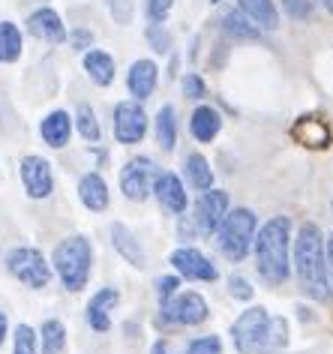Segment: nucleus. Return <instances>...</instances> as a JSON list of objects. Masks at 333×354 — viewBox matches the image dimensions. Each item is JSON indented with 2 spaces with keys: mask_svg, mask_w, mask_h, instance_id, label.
<instances>
[{
  "mask_svg": "<svg viewBox=\"0 0 333 354\" xmlns=\"http://www.w3.org/2000/svg\"><path fill=\"white\" fill-rule=\"evenodd\" d=\"M321 3H324V6H327V10H330V12H333V0H321Z\"/></svg>",
  "mask_w": 333,
  "mask_h": 354,
  "instance_id": "43",
  "label": "nucleus"
},
{
  "mask_svg": "<svg viewBox=\"0 0 333 354\" xmlns=\"http://www.w3.org/2000/svg\"><path fill=\"white\" fill-rule=\"evenodd\" d=\"M222 28H225V33H229V37H234V39H258V28H256V24H252L240 10H231L229 15H225Z\"/></svg>",
  "mask_w": 333,
  "mask_h": 354,
  "instance_id": "26",
  "label": "nucleus"
},
{
  "mask_svg": "<svg viewBox=\"0 0 333 354\" xmlns=\"http://www.w3.org/2000/svg\"><path fill=\"white\" fill-rule=\"evenodd\" d=\"M288 243H292V219L274 216L256 237L258 273L270 286H283L288 279Z\"/></svg>",
  "mask_w": 333,
  "mask_h": 354,
  "instance_id": "2",
  "label": "nucleus"
},
{
  "mask_svg": "<svg viewBox=\"0 0 333 354\" xmlns=\"http://www.w3.org/2000/svg\"><path fill=\"white\" fill-rule=\"evenodd\" d=\"M6 270L30 288H46L51 279V268H48L46 255L39 250H33V246H19V250H12L6 255Z\"/></svg>",
  "mask_w": 333,
  "mask_h": 354,
  "instance_id": "5",
  "label": "nucleus"
},
{
  "mask_svg": "<svg viewBox=\"0 0 333 354\" xmlns=\"http://www.w3.org/2000/svg\"><path fill=\"white\" fill-rule=\"evenodd\" d=\"M327 279L333 282V237L327 241Z\"/></svg>",
  "mask_w": 333,
  "mask_h": 354,
  "instance_id": "40",
  "label": "nucleus"
},
{
  "mask_svg": "<svg viewBox=\"0 0 333 354\" xmlns=\"http://www.w3.org/2000/svg\"><path fill=\"white\" fill-rule=\"evenodd\" d=\"M171 264H174V270H178L180 277H187V279H201V282H213L216 279V268L198 250L171 252Z\"/></svg>",
  "mask_w": 333,
  "mask_h": 354,
  "instance_id": "12",
  "label": "nucleus"
},
{
  "mask_svg": "<svg viewBox=\"0 0 333 354\" xmlns=\"http://www.w3.org/2000/svg\"><path fill=\"white\" fill-rule=\"evenodd\" d=\"M37 339L39 336L33 333L30 324H19L12 336V354H37Z\"/></svg>",
  "mask_w": 333,
  "mask_h": 354,
  "instance_id": "30",
  "label": "nucleus"
},
{
  "mask_svg": "<svg viewBox=\"0 0 333 354\" xmlns=\"http://www.w3.org/2000/svg\"><path fill=\"white\" fill-rule=\"evenodd\" d=\"M151 354H171V348H169V342H165V339H160V342H153V348H151Z\"/></svg>",
  "mask_w": 333,
  "mask_h": 354,
  "instance_id": "41",
  "label": "nucleus"
},
{
  "mask_svg": "<svg viewBox=\"0 0 333 354\" xmlns=\"http://www.w3.org/2000/svg\"><path fill=\"white\" fill-rule=\"evenodd\" d=\"M156 162L147 156H135L129 159L124 165V171H120V189H124V196L129 201H144L151 196V187L156 180Z\"/></svg>",
  "mask_w": 333,
  "mask_h": 354,
  "instance_id": "7",
  "label": "nucleus"
},
{
  "mask_svg": "<svg viewBox=\"0 0 333 354\" xmlns=\"http://www.w3.org/2000/svg\"><path fill=\"white\" fill-rule=\"evenodd\" d=\"M219 129H222V118L210 109V105H198L196 111H192L189 118V132L192 138L198 141H213L219 136Z\"/></svg>",
  "mask_w": 333,
  "mask_h": 354,
  "instance_id": "20",
  "label": "nucleus"
},
{
  "mask_svg": "<svg viewBox=\"0 0 333 354\" xmlns=\"http://www.w3.org/2000/svg\"><path fill=\"white\" fill-rule=\"evenodd\" d=\"M229 286H231V297H238V300H249L256 295V288H252L249 279H243V277H231Z\"/></svg>",
  "mask_w": 333,
  "mask_h": 354,
  "instance_id": "37",
  "label": "nucleus"
},
{
  "mask_svg": "<svg viewBox=\"0 0 333 354\" xmlns=\"http://www.w3.org/2000/svg\"><path fill=\"white\" fill-rule=\"evenodd\" d=\"M156 141L162 150H174V145H178V114L171 105H162L156 114Z\"/></svg>",
  "mask_w": 333,
  "mask_h": 354,
  "instance_id": "23",
  "label": "nucleus"
},
{
  "mask_svg": "<svg viewBox=\"0 0 333 354\" xmlns=\"http://www.w3.org/2000/svg\"><path fill=\"white\" fill-rule=\"evenodd\" d=\"M187 180L192 183L196 189H210V183H213V171H210L207 159L201 153H189L187 156Z\"/></svg>",
  "mask_w": 333,
  "mask_h": 354,
  "instance_id": "25",
  "label": "nucleus"
},
{
  "mask_svg": "<svg viewBox=\"0 0 333 354\" xmlns=\"http://www.w3.org/2000/svg\"><path fill=\"white\" fill-rule=\"evenodd\" d=\"M294 268L303 291L315 300L330 297V279H327V255H324V237L315 223H303L294 241Z\"/></svg>",
  "mask_w": 333,
  "mask_h": 354,
  "instance_id": "1",
  "label": "nucleus"
},
{
  "mask_svg": "<svg viewBox=\"0 0 333 354\" xmlns=\"http://www.w3.org/2000/svg\"><path fill=\"white\" fill-rule=\"evenodd\" d=\"M153 192L169 214H183V210H187V192H183V183H180L178 174H171V171L156 174Z\"/></svg>",
  "mask_w": 333,
  "mask_h": 354,
  "instance_id": "13",
  "label": "nucleus"
},
{
  "mask_svg": "<svg viewBox=\"0 0 333 354\" xmlns=\"http://www.w3.org/2000/svg\"><path fill=\"white\" fill-rule=\"evenodd\" d=\"M0 64H3V48H0Z\"/></svg>",
  "mask_w": 333,
  "mask_h": 354,
  "instance_id": "44",
  "label": "nucleus"
},
{
  "mask_svg": "<svg viewBox=\"0 0 333 354\" xmlns=\"http://www.w3.org/2000/svg\"><path fill=\"white\" fill-rule=\"evenodd\" d=\"M225 210H229V192H222V189H204V196H201L198 205H196V225H198V232L213 234L216 225L222 223Z\"/></svg>",
  "mask_w": 333,
  "mask_h": 354,
  "instance_id": "11",
  "label": "nucleus"
},
{
  "mask_svg": "<svg viewBox=\"0 0 333 354\" xmlns=\"http://www.w3.org/2000/svg\"><path fill=\"white\" fill-rule=\"evenodd\" d=\"M240 12L265 30L279 28V12H276L274 0H240Z\"/></svg>",
  "mask_w": 333,
  "mask_h": 354,
  "instance_id": "22",
  "label": "nucleus"
},
{
  "mask_svg": "<svg viewBox=\"0 0 333 354\" xmlns=\"http://www.w3.org/2000/svg\"><path fill=\"white\" fill-rule=\"evenodd\" d=\"M174 0H147V19H151L153 24H162L165 19H169Z\"/></svg>",
  "mask_w": 333,
  "mask_h": 354,
  "instance_id": "33",
  "label": "nucleus"
},
{
  "mask_svg": "<svg viewBox=\"0 0 333 354\" xmlns=\"http://www.w3.org/2000/svg\"><path fill=\"white\" fill-rule=\"evenodd\" d=\"M256 241V214L247 207H238L231 214L222 216V223L216 225V246L222 255H229L231 261L247 259L249 246Z\"/></svg>",
  "mask_w": 333,
  "mask_h": 354,
  "instance_id": "4",
  "label": "nucleus"
},
{
  "mask_svg": "<svg viewBox=\"0 0 333 354\" xmlns=\"http://www.w3.org/2000/svg\"><path fill=\"white\" fill-rule=\"evenodd\" d=\"M78 198H82V205L87 210H93V214H99V210L108 207V187H105V180L96 171L84 174L82 180H78Z\"/></svg>",
  "mask_w": 333,
  "mask_h": 354,
  "instance_id": "18",
  "label": "nucleus"
},
{
  "mask_svg": "<svg viewBox=\"0 0 333 354\" xmlns=\"http://www.w3.org/2000/svg\"><path fill=\"white\" fill-rule=\"evenodd\" d=\"M39 136L46 141L48 147H66L69 145V136H73V118L66 111H51L46 114V120L39 123Z\"/></svg>",
  "mask_w": 333,
  "mask_h": 354,
  "instance_id": "16",
  "label": "nucleus"
},
{
  "mask_svg": "<svg viewBox=\"0 0 333 354\" xmlns=\"http://www.w3.org/2000/svg\"><path fill=\"white\" fill-rule=\"evenodd\" d=\"M21 183L30 198H48L51 189H55V174H51L48 159L24 156L21 159Z\"/></svg>",
  "mask_w": 333,
  "mask_h": 354,
  "instance_id": "10",
  "label": "nucleus"
},
{
  "mask_svg": "<svg viewBox=\"0 0 333 354\" xmlns=\"http://www.w3.org/2000/svg\"><path fill=\"white\" fill-rule=\"evenodd\" d=\"M147 132V114L138 102L115 105V138L120 145H138Z\"/></svg>",
  "mask_w": 333,
  "mask_h": 354,
  "instance_id": "8",
  "label": "nucleus"
},
{
  "mask_svg": "<svg viewBox=\"0 0 333 354\" xmlns=\"http://www.w3.org/2000/svg\"><path fill=\"white\" fill-rule=\"evenodd\" d=\"M117 300H120L117 288H102L91 297V304H87V324L96 333H105L111 327V309L117 306Z\"/></svg>",
  "mask_w": 333,
  "mask_h": 354,
  "instance_id": "15",
  "label": "nucleus"
},
{
  "mask_svg": "<svg viewBox=\"0 0 333 354\" xmlns=\"http://www.w3.org/2000/svg\"><path fill=\"white\" fill-rule=\"evenodd\" d=\"M183 96H189V100H198V96H204V82H201L196 73H189L187 78H183Z\"/></svg>",
  "mask_w": 333,
  "mask_h": 354,
  "instance_id": "38",
  "label": "nucleus"
},
{
  "mask_svg": "<svg viewBox=\"0 0 333 354\" xmlns=\"http://www.w3.org/2000/svg\"><path fill=\"white\" fill-rule=\"evenodd\" d=\"M84 73L91 75L93 84L108 87L111 82H115V57H111L108 51H99V48L87 51L84 55Z\"/></svg>",
  "mask_w": 333,
  "mask_h": 354,
  "instance_id": "19",
  "label": "nucleus"
},
{
  "mask_svg": "<svg viewBox=\"0 0 333 354\" xmlns=\"http://www.w3.org/2000/svg\"><path fill=\"white\" fill-rule=\"evenodd\" d=\"M187 354H222V342L219 336H198L187 345Z\"/></svg>",
  "mask_w": 333,
  "mask_h": 354,
  "instance_id": "31",
  "label": "nucleus"
},
{
  "mask_svg": "<svg viewBox=\"0 0 333 354\" xmlns=\"http://www.w3.org/2000/svg\"><path fill=\"white\" fill-rule=\"evenodd\" d=\"M210 3H219V0H210Z\"/></svg>",
  "mask_w": 333,
  "mask_h": 354,
  "instance_id": "45",
  "label": "nucleus"
},
{
  "mask_svg": "<svg viewBox=\"0 0 333 354\" xmlns=\"http://www.w3.org/2000/svg\"><path fill=\"white\" fill-rule=\"evenodd\" d=\"M147 39H151L153 51H160V55H165V51L171 48V37L162 30V24H151V28H147Z\"/></svg>",
  "mask_w": 333,
  "mask_h": 354,
  "instance_id": "34",
  "label": "nucleus"
},
{
  "mask_svg": "<svg viewBox=\"0 0 333 354\" xmlns=\"http://www.w3.org/2000/svg\"><path fill=\"white\" fill-rule=\"evenodd\" d=\"M283 10L297 21H306L315 12V0H283Z\"/></svg>",
  "mask_w": 333,
  "mask_h": 354,
  "instance_id": "32",
  "label": "nucleus"
},
{
  "mask_svg": "<svg viewBox=\"0 0 333 354\" xmlns=\"http://www.w3.org/2000/svg\"><path fill=\"white\" fill-rule=\"evenodd\" d=\"M73 46H75L78 51H84L87 46H91V33H87V30H75V33H73Z\"/></svg>",
  "mask_w": 333,
  "mask_h": 354,
  "instance_id": "39",
  "label": "nucleus"
},
{
  "mask_svg": "<svg viewBox=\"0 0 333 354\" xmlns=\"http://www.w3.org/2000/svg\"><path fill=\"white\" fill-rule=\"evenodd\" d=\"M42 354H60L66 345V327L57 322V318H48L42 324Z\"/></svg>",
  "mask_w": 333,
  "mask_h": 354,
  "instance_id": "27",
  "label": "nucleus"
},
{
  "mask_svg": "<svg viewBox=\"0 0 333 354\" xmlns=\"http://www.w3.org/2000/svg\"><path fill=\"white\" fill-rule=\"evenodd\" d=\"M294 138L301 141V145H306V147H327V141H330V132H327V127H324L321 120H301L294 127Z\"/></svg>",
  "mask_w": 333,
  "mask_h": 354,
  "instance_id": "24",
  "label": "nucleus"
},
{
  "mask_svg": "<svg viewBox=\"0 0 333 354\" xmlns=\"http://www.w3.org/2000/svg\"><path fill=\"white\" fill-rule=\"evenodd\" d=\"M162 313L174 324H201L207 318V304L196 291H183V295H174L169 304H162Z\"/></svg>",
  "mask_w": 333,
  "mask_h": 354,
  "instance_id": "9",
  "label": "nucleus"
},
{
  "mask_svg": "<svg viewBox=\"0 0 333 354\" xmlns=\"http://www.w3.org/2000/svg\"><path fill=\"white\" fill-rule=\"evenodd\" d=\"M3 339H6V315L0 313V345H3Z\"/></svg>",
  "mask_w": 333,
  "mask_h": 354,
  "instance_id": "42",
  "label": "nucleus"
},
{
  "mask_svg": "<svg viewBox=\"0 0 333 354\" xmlns=\"http://www.w3.org/2000/svg\"><path fill=\"white\" fill-rule=\"evenodd\" d=\"M28 30H30V37H37L42 42H51V46H57V42H64L66 39V28H64V21H60V15L55 10H37L28 19Z\"/></svg>",
  "mask_w": 333,
  "mask_h": 354,
  "instance_id": "14",
  "label": "nucleus"
},
{
  "mask_svg": "<svg viewBox=\"0 0 333 354\" xmlns=\"http://www.w3.org/2000/svg\"><path fill=\"white\" fill-rule=\"evenodd\" d=\"M108 10L117 24H129V19H133V0H108Z\"/></svg>",
  "mask_w": 333,
  "mask_h": 354,
  "instance_id": "35",
  "label": "nucleus"
},
{
  "mask_svg": "<svg viewBox=\"0 0 333 354\" xmlns=\"http://www.w3.org/2000/svg\"><path fill=\"white\" fill-rule=\"evenodd\" d=\"M111 243H115V250L124 255V259L133 264V268H144V250L138 246L135 234L129 232L124 223H115V225H111Z\"/></svg>",
  "mask_w": 333,
  "mask_h": 354,
  "instance_id": "21",
  "label": "nucleus"
},
{
  "mask_svg": "<svg viewBox=\"0 0 333 354\" xmlns=\"http://www.w3.org/2000/svg\"><path fill=\"white\" fill-rule=\"evenodd\" d=\"M156 73H160V69H156L153 60H135V64L129 66V75H126L129 93H133L135 100H147L156 87Z\"/></svg>",
  "mask_w": 333,
  "mask_h": 354,
  "instance_id": "17",
  "label": "nucleus"
},
{
  "mask_svg": "<svg viewBox=\"0 0 333 354\" xmlns=\"http://www.w3.org/2000/svg\"><path fill=\"white\" fill-rule=\"evenodd\" d=\"M75 127H78V136H82L84 141H99L102 138V129H99V120H96L93 109L87 102L78 105L75 111Z\"/></svg>",
  "mask_w": 333,
  "mask_h": 354,
  "instance_id": "29",
  "label": "nucleus"
},
{
  "mask_svg": "<svg viewBox=\"0 0 333 354\" xmlns=\"http://www.w3.org/2000/svg\"><path fill=\"white\" fill-rule=\"evenodd\" d=\"M267 309L261 306H252L247 309L238 322L231 327V336H234V345H238L240 354H256L261 345H265V336H267Z\"/></svg>",
  "mask_w": 333,
  "mask_h": 354,
  "instance_id": "6",
  "label": "nucleus"
},
{
  "mask_svg": "<svg viewBox=\"0 0 333 354\" xmlns=\"http://www.w3.org/2000/svg\"><path fill=\"white\" fill-rule=\"evenodd\" d=\"M180 288V279L178 277H162L160 282H156V291H160V304H169V300L178 295Z\"/></svg>",
  "mask_w": 333,
  "mask_h": 354,
  "instance_id": "36",
  "label": "nucleus"
},
{
  "mask_svg": "<svg viewBox=\"0 0 333 354\" xmlns=\"http://www.w3.org/2000/svg\"><path fill=\"white\" fill-rule=\"evenodd\" d=\"M0 48H3L6 64L21 57V30L12 21H0Z\"/></svg>",
  "mask_w": 333,
  "mask_h": 354,
  "instance_id": "28",
  "label": "nucleus"
},
{
  "mask_svg": "<svg viewBox=\"0 0 333 354\" xmlns=\"http://www.w3.org/2000/svg\"><path fill=\"white\" fill-rule=\"evenodd\" d=\"M51 264H55L60 282L69 291H82L91 279V264H93V250L91 241L82 234H73L66 241H60L55 246V255H51Z\"/></svg>",
  "mask_w": 333,
  "mask_h": 354,
  "instance_id": "3",
  "label": "nucleus"
}]
</instances>
